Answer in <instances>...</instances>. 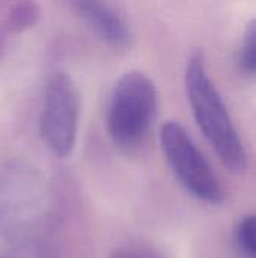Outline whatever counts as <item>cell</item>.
I'll list each match as a JSON object with an SVG mask.
<instances>
[{"label":"cell","instance_id":"obj_1","mask_svg":"<svg viewBox=\"0 0 256 258\" xmlns=\"http://www.w3.org/2000/svg\"><path fill=\"white\" fill-rule=\"evenodd\" d=\"M186 91L196 122L222 163L232 172H243L247 166L243 142L207 73L201 53H195L187 63Z\"/></svg>","mask_w":256,"mask_h":258},{"label":"cell","instance_id":"obj_2","mask_svg":"<svg viewBox=\"0 0 256 258\" xmlns=\"http://www.w3.org/2000/svg\"><path fill=\"white\" fill-rule=\"evenodd\" d=\"M157 113V89L152 80L131 71L122 76L107 109V133L122 150L139 147L148 135Z\"/></svg>","mask_w":256,"mask_h":258},{"label":"cell","instance_id":"obj_3","mask_svg":"<svg viewBox=\"0 0 256 258\" xmlns=\"http://www.w3.org/2000/svg\"><path fill=\"white\" fill-rule=\"evenodd\" d=\"M160 142L170 169L186 190L207 204L217 206L223 201V190L214 171L184 127L175 121L164 122L160 128Z\"/></svg>","mask_w":256,"mask_h":258},{"label":"cell","instance_id":"obj_4","mask_svg":"<svg viewBox=\"0 0 256 258\" xmlns=\"http://www.w3.org/2000/svg\"><path fill=\"white\" fill-rule=\"evenodd\" d=\"M80 116V92L72 79L56 73L47 83L39 116V133L47 148L57 157L72 153Z\"/></svg>","mask_w":256,"mask_h":258},{"label":"cell","instance_id":"obj_5","mask_svg":"<svg viewBox=\"0 0 256 258\" xmlns=\"http://www.w3.org/2000/svg\"><path fill=\"white\" fill-rule=\"evenodd\" d=\"M83 21L109 45L124 48L130 42V30L124 18L106 0H69Z\"/></svg>","mask_w":256,"mask_h":258},{"label":"cell","instance_id":"obj_6","mask_svg":"<svg viewBox=\"0 0 256 258\" xmlns=\"http://www.w3.org/2000/svg\"><path fill=\"white\" fill-rule=\"evenodd\" d=\"M41 9L35 0H17L6 17V29L11 33H21L39 20Z\"/></svg>","mask_w":256,"mask_h":258},{"label":"cell","instance_id":"obj_7","mask_svg":"<svg viewBox=\"0 0 256 258\" xmlns=\"http://www.w3.org/2000/svg\"><path fill=\"white\" fill-rule=\"evenodd\" d=\"M238 67L246 77L256 80V18L250 20L244 29L238 54Z\"/></svg>","mask_w":256,"mask_h":258},{"label":"cell","instance_id":"obj_8","mask_svg":"<svg viewBox=\"0 0 256 258\" xmlns=\"http://www.w3.org/2000/svg\"><path fill=\"white\" fill-rule=\"evenodd\" d=\"M237 245L247 258H256V215L246 216L237 227Z\"/></svg>","mask_w":256,"mask_h":258},{"label":"cell","instance_id":"obj_9","mask_svg":"<svg viewBox=\"0 0 256 258\" xmlns=\"http://www.w3.org/2000/svg\"><path fill=\"white\" fill-rule=\"evenodd\" d=\"M109 258H164L154 246L143 242H131L118 248Z\"/></svg>","mask_w":256,"mask_h":258},{"label":"cell","instance_id":"obj_10","mask_svg":"<svg viewBox=\"0 0 256 258\" xmlns=\"http://www.w3.org/2000/svg\"><path fill=\"white\" fill-rule=\"evenodd\" d=\"M0 258H45V255L36 243L18 240L0 251Z\"/></svg>","mask_w":256,"mask_h":258}]
</instances>
